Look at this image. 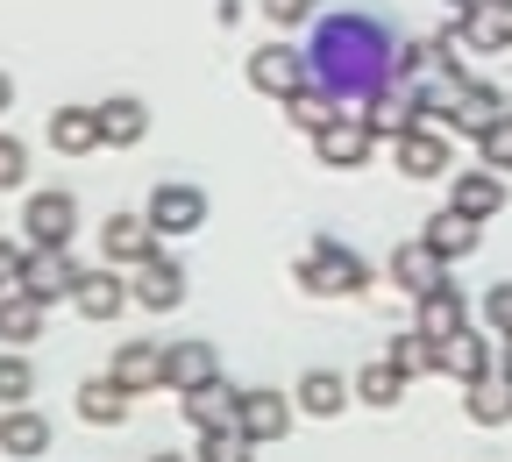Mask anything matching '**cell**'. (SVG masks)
I'll use <instances>...</instances> for the list:
<instances>
[{
    "label": "cell",
    "mask_w": 512,
    "mask_h": 462,
    "mask_svg": "<svg viewBox=\"0 0 512 462\" xmlns=\"http://www.w3.org/2000/svg\"><path fill=\"white\" fill-rule=\"evenodd\" d=\"M413 327H420L427 342H448V335H463V327H470V306H463V292L448 285V278H441L434 292H420V320H413Z\"/></svg>",
    "instance_id": "obj_21"
},
{
    "label": "cell",
    "mask_w": 512,
    "mask_h": 462,
    "mask_svg": "<svg viewBox=\"0 0 512 462\" xmlns=\"http://www.w3.org/2000/svg\"><path fill=\"white\" fill-rule=\"evenodd\" d=\"M299 292H313V299L370 292V263H363L349 242H335V235H313V249L299 256Z\"/></svg>",
    "instance_id": "obj_2"
},
{
    "label": "cell",
    "mask_w": 512,
    "mask_h": 462,
    "mask_svg": "<svg viewBox=\"0 0 512 462\" xmlns=\"http://www.w3.org/2000/svg\"><path fill=\"white\" fill-rule=\"evenodd\" d=\"M36 399V363L22 349H0V406H29Z\"/></svg>",
    "instance_id": "obj_33"
},
{
    "label": "cell",
    "mask_w": 512,
    "mask_h": 462,
    "mask_svg": "<svg viewBox=\"0 0 512 462\" xmlns=\"http://www.w3.org/2000/svg\"><path fill=\"white\" fill-rule=\"evenodd\" d=\"M456 36H463V50H505L512 43V29H505V8L491 0V8H470V15H456Z\"/></svg>",
    "instance_id": "obj_29"
},
{
    "label": "cell",
    "mask_w": 512,
    "mask_h": 462,
    "mask_svg": "<svg viewBox=\"0 0 512 462\" xmlns=\"http://www.w3.org/2000/svg\"><path fill=\"white\" fill-rule=\"evenodd\" d=\"M463 406H470V420L477 427H512V377H477V384H463Z\"/></svg>",
    "instance_id": "obj_28"
},
{
    "label": "cell",
    "mask_w": 512,
    "mask_h": 462,
    "mask_svg": "<svg viewBox=\"0 0 512 462\" xmlns=\"http://www.w3.org/2000/svg\"><path fill=\"white\" fill-rule=\"evenodd\" d=\"M349 391H356V406H399V399H406V377L377 356V363H363V370H356V384H349Z\"/></svg>",
    "instance_id": "obj_31"
},
{
    "label": "cell",
    "mask_w": 512,
    "mask_h": 462,
    "mask_svg": "<svg viewBox=\"0 0 512 462\" xmlns=\"http://www.w3.org/2000/svg\"><path fill=\"white\" fill-rule=\"evenodd\" d=\"M484 327L498 342H512V278H498L491 292H484Z\"/></svg>",
    "instance_id": "obj_37"
},
{
    "label": "cell",
    "mask_w": 512,
    "mask_h": 462,
    "mask_svg": "<svg viewBox=\"0 0 512 462\" xmlns=\"http://www.w3.org/2000/svg\"><path fill=\"white\" fill-rule=\"evenodd\" d=\"M43 448H50V420L36 406H8V413H0V455H8V462H36Z\"/></svg>",
    "instance_id": "obj_22"
},
{
    "label": "cell",
    "mask_w": 512,
    "mask_h": 462,
    "mask_svg": "<svg viewBox=\"0 0 512 462\" xmlns=\"http://www.w3.org/2000/svg\"><path fill=\"white\" fill-rule=\"evenodd\" d=\"M107 377L121 384V391H164V342H121L114 349V363H107Z\"/></svg>",
    "instance_id": "obj_14"
},
{
    "label": "cell",
    "mask_w": 512,
    "mask_h": 462,
    "mask_svg": "<svg viewBox=\"0 0 512 462\" xmlns=\"http://www.w3.org/2000/svg\"><path fill=\"white\" fill-rule=\"evenodd\" d=\"M434 349H441V342H427L420 327H413V335H392V342H384V363H392V370L413 384V377H427V370H434Z\"/></svg>",
    "instance_id": "obj_32"
},
{
    "label": "cell",
    "mask_w": 512,
    "mask_h": 462,
    "mask_svg": "<svg viewBox=\"0 0 512 462\" xmlns=\"http://www.w3.org/2000/svg\"><path fill=\"white\" fill-rule=\"evenodd\" d=\"M93 114H100V143H107V150H136V143L150 136V107H143L136 93H114V100H100Z\"/></svg>",
    "instance_id": "obj_16"
},
{
    "label": "cell",
    "mask_w": 512,
    "mask_h": 462,
    "mask_svg": "<svg viewBox=\"0 0 512 462\" xmlns=\"http://www.w3.org/2000/svg\"><path fill=\"white\" fill-rule=\"evenodd\" d=\"M43 136H50V150H57V157H93V150H107V143H100V114H93V107H57Z\"/></svg>",
    "instance_id": "obj_20"
},
{
    "label": "cell",
    "mask_w": 512,
    "mask_h": 462,
    "mask_svg": "<svg viewBox=\"0 0 512 462\" xmlns=\"http://www.w3.org/2000/svg\"><path fill=\"white\" fill-rule=\"evenodd\" d=\"M29 178V143L22 136H8V128H0V192H15Z\"/></svg>",
    "instance_id": "obj_36"
},
{
    "label": "cell",
    "mask_w": 512,
    "mask_h": 462,
    "mask_svg": "<svg viewBox=\"0 0 512 462\" xmlns=\"http://www.w3.org/2000/svg\"><path fill=\"white\" fill-rule=\"evenodd\" d=\"M477 150H484V171H498V178H512V114L484 128V136H477Z\"/></svg>",
    "instance_id": "obj_35"
},
{
    "label": "cell",
    "mask_w": 512,
    "mask_h": 462,
    "mask_svg": "<svg viewBox=\"0 0 512 462\" xmlns=\"http://www.w3.org/2000/svg\"><path fill=\"white\" fill-rule=\"evenodd\" d=\"M22 235H29V249H72V235H79V200H72L64 185L29 192V207H22Z\"/></svg>",
    "instance_id": "obj_3"
},
{
    "label": "cell",
    "mask_w": 512,
    "mask_h": 462,
    "mask_svg": "<svg viewBox=\"0 0 512 462\" xmlns=\"http://www.w3.org/2000/svg\"><path fill=\"white\" fill-rule=\"evenodd\" d=\"M43 320L50 306H36L29 292H0V349H29L43 335Z\"/></svg>",
    "instance_id": "obj_26"
},
{
    "label": "cell",
    "mask_w": 512,
    "mask_h": 462,
    "mask_svg": "<svg viewBox=\"0 0 512 462\" xmlns=\"http://www.w3.org/2000/svg\"><path fill=\"white\" fill-rule=\"evenodd\" d=\"M313 8H320V0H256V15H264V22H278V29L313 22Z\"/></svg>",
    "instance_id": "obj_38"
},
{
    "label": "cell",
    "mask_w": 512,
    "mask_h": 462,
    "mask_svg": "<svg viewBox=\"0 0 512 462\" xmlns=\"http://www.w3.org/2000/svg\"><path fill=\"white\" fill-rule=\"evenodd\" d=\"M150 462H185V455H150Z\"/></svg>",
    "instance_id": "obj_44"
},
{
    "label": "cell",
    "mask_w": 512,
    "mask_h": 462,
    "mask_svg": "<svg viewBox=\"0 0 512 462\" xmlns=\"http://www.w3.org/2000/svg\"><path fill=\"white\" fill-rule=\"evenodd\" d=\"M143 214H150L157 235H192V228L207 221V192H200V185H185V178H164V185L150 192V207H143Z\"/></svg>",
    "instance_id": "obj_8"
},
{
    "label": "cell",
    "mask_w": 512,
    "mask_h": 462,
    "mask_svg": "<svg viewBox=\"0 0 512 462\" xmlns=\"http://www.w3.org/2000/svg\"><path fill=\"white\" fill-rule=\"evenodd\" d=\"M505 114H512V93H505Z\"/></svg>",
    "instance_id": "obj_45"
},
{
    "label": "cell",
    "mask_w": 512,
    "mask_h": 462,
    "mask_svg": "<svg viewBox=\"0 0 512 462\" xmlns=\"http://www.w3.org/2000/svg\"><path fill=\"white\" fill-rule=\"evenodd\" d=\"M249 455H256V441L242 427H214V434H200V455L192 462H249Z\"/></svg>",
    "instance_id": "obj_34"
},
{
    "label": "cell",
    "mask_w": 512,
    "mask_h": 462,
    "mask_svg": "<svg viewBox=\"0 0 512 462\" xmlns=\"http://www.w3.org/2000/svg\"><path fill=\"white\" fill-rule=\"evenodd\" d=\"M292 399H285V391H271V384H256V391H242V406H235V427L256 441V448H264V441H285L292 434Z\"/></svg>",
    "instance_id": "obj_11"
},
{
    "label": "cell",
    "mask_w": 512,
    "mask_h": 462,
    "mask_svg": "<svg viewBox=\"0 0 512 462\" xmlns=\"http://www.w3.org/2000/svg\"><path fill=\"white\" fill-rule=\"evenodd\" d=\"M498 8H505V29H512V0H498Z\"/></svg>",
    "instance_id": "obj_43"
},
{
    "label": "cell",
    "mask_w": 512,
    "mask_h": 462,
    "mask_svg": "<svg viewBox=\"0 0 512 462\" xmlns=\"http://www.w3.org/2000/svg\"><path fill=\"white\" fill-rule=\"evenodd\" d=\"M128 399H136V391H121L114 377H86L79 384V420L86 427H121L128 420Z\"/></svg>",
    "instance_id": "obj_27"
},
{
    "label": "cell",
    "mask_w": 512,
    "mask_h": 462,
    "mask_svg": "<svg viewBox=\"0 0 512 462\" xmlns=\"http://www.w3.org/2000/svg\"><path fill=\"white\" fill-rule=\"evenodd\" d=\"M79 271H86V263H79L72 249H22V278H15V292H29L36 306H57V299H72Z\"/></svg>",
    "instance_id": "obj_5"
},
{
    "label": "cell",
    "mask_w": 512,
    "mask_h": 462,
    "mask_svg": "<svg viewBox=\"0 0 512 462\" xmlns=\"http://www.w3.org/2000/svg\"><path fill=\"white\" fill-rule=\"evenodd\" d=\"M434 370H441V377L477 384V377H491V370H498V356H491V342L477 335V327H463V335H448V342L434 349Z\"/></svg>",
    "instance_id": "obj_18"
},
{
    "label": "cell",
    "mask_w": 512,
    "mask_h": 462,
    "mask_svg": "<svg viewBox=\"0 0 512 462\" xmlns=\"http://www.w3.org/2000/svg\"><path fill=\"white\" fill-rule=\"evenodd\" d=\"M100 256H107V271H143L150 256H164V235L150 228V214H107L100 221Z\"/></svg>",
    "instance_id": "obj_4"
},
{
    "label": "cell",
    "mask_w": 512,
    "mask_h": 462,
    "mask_svg": "<svg viewBox=\"0 0 512 462\" xmlns=\"http://www.w3.org/2000/svg\"><path fill=\"white\" fill-rule=\"evenodd\" d=\"M128 299H136V292H128V278L107 271V263H100V271H79V285H72V306H79L86 320H114Z\"/></svg>",
    "instance_id": "obj_19"
},
{
    "label": "cell",
    "mask_w": 512,
    "mask_h": 462,
    "mask_svg": "<svg viewBox=\"0 0 512 462\" xmlns=\"http://www.w3.org/2000/svg\"><path fill=\"white\" fill-rule=\"evenodd\" d=\"M498 377H512V342H498Z\"/></svg>",
    "instance_id": "obj_41"
},
{
    "label": "cell",
    "mask_w": 512,
    "mask_h": 462,
    "mask_svg": "<svg viewBox=\"0 0 512 462\" xmlns=\"http://www.w3.org/2000/svg\"><path fill=\"white\" fill-rule=\"evenodd\" d=\"M249 86L256 93H271V100H292L299 86H313V64H306V50L299 43H264V50H249Z\"/></svg>",
    "instance_id": "obj_6"
},
{
    "label": "cell",
    "mask_w": 512,
    "mask_h": 462,
    "mask_svg": "<svg viewBox=\"0 0 512 462\" xmlns=\"http://www.w3.org/2000/svg\"><path fill=\"white\" fill-rule=\"evenodd\" d=\"M349 399H356V391H349V377H342V370H306V377H299V391H292V406H299L306 420H335Z\"/></svg>",
    "instance_id": "obj_24"
},
{
    "label": "cell",
    "mask_w": 512,
    "mask_h": 462,
    "mask_svg": "<svg viewBox=\"0 0 512 462\" xmlns=\"http://www.w3.org/2000/svg\"><path fill=\"white\" fill-rule=\"evenodd\" d=\"M448 207L456 214H470V221H491L498 207H505V178L498 171H463V178H448Z\"/></svg>",
    "instance_id": "obj_23"
},
{
    "label": "cell",
    "mask_w": 512,
    "mask_h": 462,
    "mask_svg": "<svg viewBox=\"0 0 512 462\" xmlns=\"http://www.w3.org/2000/svg\"><path fill=\"white\" fill-rule=\"evenodd\" d=\"M128 292H136L143 313H178L185 306V263L178 256H150L143 271H128Z\"/></svg>",
    "instance_id": "obj_12"
},
{
    "label": "cell",
    "mask_w": 512,
    "mask_h": 462,
    "mask_svg": "<svg viewBox=\"0 0 512 462\" xmlns=\"http://www.w3.org/2000/svg\"><path fill=\"white\" fill-rule=\"evenodd\" d=\"M392 57H399V43L384 36L377 15H328V22H320V36H313V50H306L313 86L335 93V100L349 93L356 107H363L377 86H392Z\"/></svg>",
    "instance_id": "obj_1"
},
{
    "label": "cell",
    "mask_w": 512,
    "mask_h": 462,
    "mask_svg": "<svg viewBox=\"0 0 512 462\" xmlns=\"http://www.w3.org/2000/svg\"><path fill=\"white\" fill-rule=\"evenodd\" d=\"M221 377V356H214V342H164V391H200V384H214Z\"/></svg>",
    "instance_id": "obj_13"
},
{
    "label": "cell",
    "mask_w": 512,
    "mask_h": 462,
    "mask_svg": "<svg viewBox=\"0 0 512 462\" xmlns=\"http://www.w3.org/2000/svg\"><path fill=\"white\" fill-rule=\"evenodd\" d=\"M356 114L370 121V136H377V143H399L406 128H420V86H399V79H392V86H377Z\"/></svg>",
    "instance_id": "obj_9"
},
{
    "label": "cell",
    "mask_w": 512,
    "mask_h": 462,
    "mask_svg": "<svg viewBox=\"0 0 512 462\" xmlns=\"http://www.w3.org/2000/svg\"><path fill=\"white\" fill-rule=\"evenodd\" d=\"M477 228H484V221H470V214H456V207H441V214H427L420 242H427L441 263H470V256H477Z\"/></svg>",
    "instance_id": "obj_17"
},
{
    "label": "cell",
    "mask_w": 512,
    "mask_h": 462,
    "mask_svg": "<svg viewBox=\"0 0 512 462\" xmlns=\"http://www.w3.org/2000/svg\"><path fill=\"white\" fill-rule=\"evenodd\" d=\"M448 8H456V15H470V8H491V0H448Z\"/></svg>",
    "instance_id": "obj_42"
},
{
    "label": "cell",
    "mask_w": 512,
    "mask_h": 462,
    "mask_svg": "<svg viewBox=\"0 0 512 462\" xmlns=\"http://www.w3.org/2000/svg\"><path fill=\"white\" fill-rule=\"evenodd\" d=\"M370 150H377V136H370V121H363L356 107H342V114L313 136V157L328 164V171H356V164H370Z\"/></svg>",
    "instance_id": "obj_7"
},
{
    "label": "cell",
    "mask_w": 512,
    "mask_h": 462,
    "mask_svg": "<svg viewBox=\"0 0 512 462\" xmlns=\"http://www.w3.org/2000/svg\"><path fill=\"white\" fill-rule=\"evenodd\" d=\"M15 278H22V249L0 235V292H15Z\"/></svg>",
    "instance_id": "obj_39"
},
{
    "label": "cell",
    "mask_w": 512,
    "mask_h": 462,
    "mask_svg": "<svg viewBox=\"0 0 512 462\" xmlns=\"http://www.w3.org/2000/svg\"><path fill=\"white\" fill-rule=\"evenodd\" d=\"M384 271H392V285H399L406 299H420V292H434V285L448 278V263L413 235V242H399V249H392V263H384Z\"/></svg>",
    "instance_id": "obj_15"
},
{
    "label": "cell",
    "mask_w": 512,
    "mask_h": 462,
    "mask_svg": "<svg viewBox=\"0 0 512 462\" xmlns=\"http://www.w3.org/2000/svg\"><path fill=\"white\" fill-rule=\"evenodd\" d=\"M235 406H242V391H235L228 377H214V384H200V391H185V420L200 427V434L235 427Z\"/></svg>",
    "instance_id": "obj_25"
},
{
    "label": "cell",
    "mask_w": 512,
    "mask_h": 462,
    "mask_svg": "<svg viewBox=\"0 0 512 462\" xmlns=\"http://www.w3.org/2000/svg\"><path fill=\"white\" fill-rule=\"evenodd\" d=\"M392 164H399V178H456V150H448L441 128H406L392 143Z\"/></svg>",
    "instance_id": "obj_10"
},
{
    "label": "cell",
    "mask_w": 512,
    "mask_h": 462,
    "mask_svg": "<svg viewBox=\"0 0 512 462\" xmlns=\"http://www.w3.org/2000/svg\"><path fill=\"white\" fill-rule=\"evenodd\" d=\"M335 114H342V100H335V93H320V86H299V93L285 100V121L299 128V136H320V128H328Z\"/></svg>",
    "instance_id": "obj_30"
},
{
    "label": "cell",
    "mask_w": 512,
    "mask_h": 462,
    "mask_svg": "<svg viewBox=\"0 0 512 462\" xmlns=\"http://www.w3.org/2000/svg\"><path fill=\"white\" fill-rule=\"evenodd\" d=\"M15 107V79H8V64H0V114Z\"/></svg>",
    "instance_id": "obj_40"
}]
</instances>
